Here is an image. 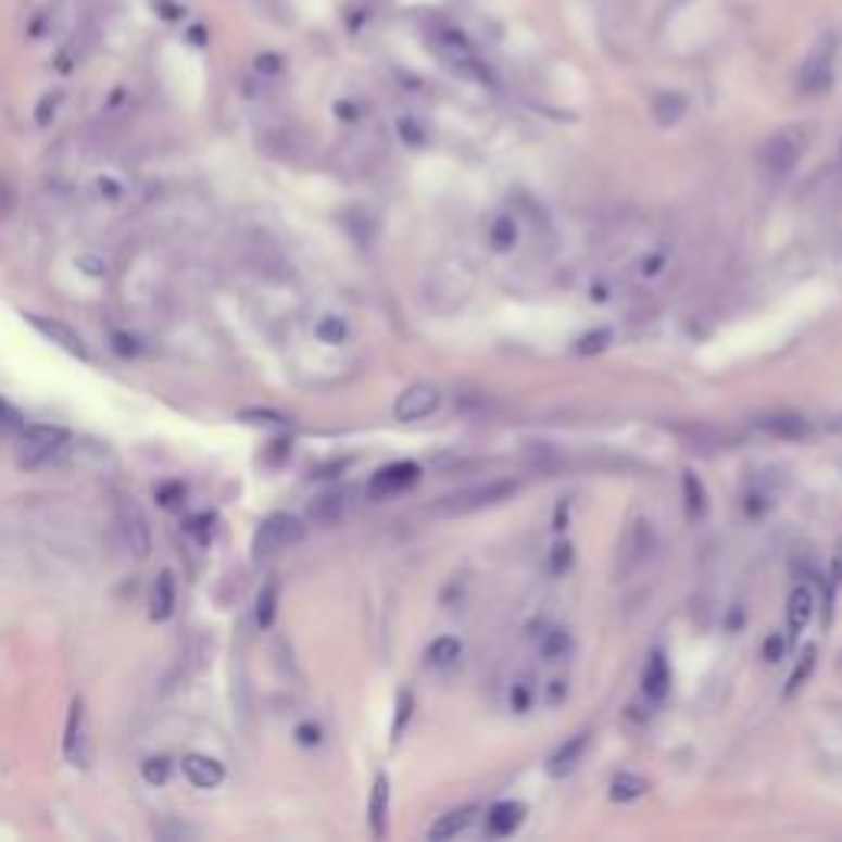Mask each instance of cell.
Returning a JSON list of instances; mask_svg holds the SVG:
<instances>
[{
    "instance_id": "1",
    "label": "cell",
    "mask_w": 842,
    "mask_h": 842,
    "mask_svg": "<svg viewBox=\"0 0 842 842\" xmlns=\"http://www.w3.org/2000/svg\"><path fill=\"white\" fill-rule=\"evenodd\" d=\"M428 50L451 70V73H457L461 79H470V83H488L491 79V73H488V66H485V60L477 56V50H474V43L461 34V30H454V27H435L431 34H428Z\"/></svg>"
},
{
    "instance_id": "2",
    "label": "cell",
    "mask_w": 842,
    "mask_h": 842,
    "mask_svg": "<svg viewBox=\"0 0 842 842\" xmlns=\"http://www.w3.org/2000/svg\"><path fill=\"white\" fill-rule=\"evenodd\" d=\"M306 527L300 517L287 514V511H277L271 517L261 520L257 533H254V543H251V553L254 560H271V556H280L284 550L297 546L303 540Z\"/></svg>"
},
{
    "instance_id": "3",
    "label": "cell",
    "mask_w": 842,
    "mask_h": 842,
    "mask_svg": "<svg viewBox=\"0 0 842 842\" xmlns=\"http://www.w3.org/2000/svg\"><path fill=\"white\" fill-rule=\"evenodd\" d=\"M809 149V129L803 126H783L761 146V165L770 175H787L800 165V159Z\"/></svg>"
},
{
    "instance_id": "4",
    "label": "cell",
    "mask_w": 842,
    "mask_h": 842,
    "mask_svg": "<svg viewBox=\"0 0 842 842\" xmlns=\"http://www.w3.org/2000/svg\"><path fill=\"white\" fill-rule=\"evenodd\" d=\"M66 428L60 425H24L21 428V448H17V464L27 470H37L43 464H50L63 444H66Z\"/></svg>"
},
{
    "instance_id": "5",
    "label": "cell",
    "mask_w": 842,
    "mask_h": 842,
    "mask_svg": "<svg viewBox=\"0 0 842 842\" xmlns=\"http://www.w3.org/2000/svg\"><path fill=\"white\" fill-rule=\"evenodd\" d=\"M115 524H118V537H123L126 550L139 560H146L152 553V530L149 520L142 514V507L133 498H118L115 501Z\"/></svg>"
},
{
    "instance_id": "6",
    "label": "cell",
    "mask_w": 842,
    "mask_h": 842,
    "mask_svg": "<svg viewBox=\"0 0 842 842\" xmlns=\"http://www.w3.org/2000/svg\"><path fill=\"white\" fill-rule=\"evenodd\" d=\"M658 550V533L652 527V520L639 517L629 524L626 537H623V546H619V576H632L636 569L645 566V560Z\"/></svg>"
},
{
    "instance_id": "7",
    "label": "cell",
    "mask_w": 842,
    "mask_h": 842,
    "mask_svg": "<svg viewBox=\"0 0 842 842\" xmlns=\"http://www.w3.org/2000/svg\"><path fill=\"white\" fill-rule=\"evenodd\" d=\"M422 480V467L415 461H395V464H386L373 474L369 480V498L373 501H389V498H399L405 491H412L415 485Z\"/></svg>"
},
{
    "instance_id": "8",
    "label": "cell",
    "mask_w": 842,
    "mask_h": 842,
    "mask_svg": "<svg viewBox=\"0 0 842 842\" xmlns=\"http://www.w3.org/2000/svg\"><path fill=\"white\" fill-rule=\"evenodd\" d=\"M63 754L73 767H89L92 761V744H89V714H86V701L76 698L70 704V717H66V734H63Z\"/></svg>"
},
{
    "instance_id": "9",
    "label": "cell",
    "mask_w": 842,
    "mask_h": 842,
    "mask_svg": "<svg viewBox=\"0 0 842 842\" xmlns=\"http://www.w3.org/2000/svg\"><path fill=\"white\" fill-rule=\"evenodd\" d=\"M514 491H517L514 480H494V485L470 488V491H461V494H454V498H444L441 511H444V514H467V511H480V507H491V504L507 501Z\"/></svg>"
},
{
    "instance_id": "10",
    "label": "cell",
    "mask_w": 842,
    "mask_h": 842,
    "mask_svg": "<svg viewBox=\"0 0 842 842\" xmlns=\"http://www.w3.org/2000/svg\"><path fill=\"white\" fill-rule=\"evenodd\" d=\"M438 405H441V392H438L435 386H428V382H415V386H409V389L395 399V409H392V412H395L399 422H422V418L435 415Z\"/></svg>"
},
{
    "instance_id": "11",
    "label": "cell",
    "mask_w": 842,
    "mask_h": 842,
    "mask_svg": "<svg viewBox=\"0 0 842 842\" xmlns=\"http://www.w3.org/2000/svg\"><path fill=\"white\" fill-rule=\"evenodd\" d=\"M796 86H800L803 96H822V92L832 86V50H826V47L813 50V53L800 63Z\"/></svg>"
},
{
    "instance_id": "12",
    "label": "cell",
    "mask_w": 842,
    "mask_h": 842,
    "mask_svg": "<svg viewBox=\"0 0 842 842\" xmlns=\"http://www.w3.org/2000/svg\"><path fill=\"white\" fill-rule=\"evenodd\" d=\"M27 319H30V326H34L40 336H47L50 342H56V345L66 349L70 355L89 359V349H86L83 336H79L73 326H66V323H60V319H50V316H37V313H27Z\"/></svg>"
},
{
    "instance_id": "13",
    "label": "cell",
    "mask_w": 842,
    "mask_h": 842,
    "mask_svg": "<svg viewBox=\"0 0 842 842\" xmlns=\"http://www.w3.org/2000/svg\"><path fill=\"white\" fill-rule=\"evenodd\" d=\"M175 603H178V592H175V573L172 569H162L152 582V595H149V619L152 623H165L172 619L175 613Z\"/></svg>"
},
{
    "instance_id": "14",
    "label": "cell",
    "mask_w": 842,
    "mask_h": 842,
    "mask_svg": "<svg viewBox=\"0 0 842 842\" xmlns=\"http://www.w3.org/2000/svg\"><path fill=\"white\" fill-rule=\"evenodd\" d=\"M181 770H185L188 783L198 787V790H214V787L224 783V764L214 761V757H204V754H188L181 761Z\"/></svg>"
},
{
    "instance_id": "15",
    "label": "cell",
    "mask_w": 842,
    "mask_h": 842,
    "mask_svg": "<svg viewBox=\"0 0 842 842\" xmlns=\"http://www.w3.org/2000/svg\"><path fill=\"white\" fill-rule=\"evenodd\" d=\"M754 428L770 435V438H803L809 435V422L796 412H770L754 418Z\"/></svg>"
},
{
    "instance_id": "16",
    "label": "cell",
    "mask_w": 842,
    "mask_h": 842,
    "mask_svg": "<svg viewBox=\"0 0 842 842\" xmlns=\"http://www.w3.org/2000/svg\"><path fill=\"white\" fill-rule=\"evenodd\" d=\"M816 616V595L809 586H796L787 599V626H790V636H800Z\"/></svg>"
},
{
    "instance_id": "17",
    "label": "cell",
    "mask_w": 842,
    "mask_h": 842,
    "mask_svg": "<svg viewBox=\"0 0 842 842\" xmlns=\"http://www.w3.org/2000/svg\"><path fill=\"white\" fill-rule=\"evenodd\" d=\"M306 517H310V524H316V527H336V524L345 517V494H342V491H329V494L313 498Z\"/></svg>"
},
{
    "instance_id": "18",
    "label": "cell",
    "mask_w": 842,
    "mask_h": 842,
    "mask_svg": "<svg viewBox=\"0 0 842 842\" xmlns=\"http://www.w3.org/2000/svg\"><path fill=\"white\" fill-rule=\"evenodd\" d=\"M524 816H527V806H524V803L504 800V803L491 806V813H488V832L498 835V839L514 835V829L524 822Z\"/></svg>"
},
{
    "instance_id": "19",
    "label": "cell",
    "mask_w": 842,
    "mask_h": 842,
    "mask_svg": "<svg viewBox=\"0 0 842 842\" xmlns=\"http://www.w3.org/2000/svg\"><path fill=\"white\" fill-rule=\"evenodd\" d=\"M668 688H671L668 662H665V655H662V652H655V655L645 662V671H642V691H645V698H652V701H665Z\"/></svg>"
},
{
    "instance_id": "20",
    "label": "cell",
    "mask_w": 842,
    "mask_h": 842,
    "mask_svg": "<svg viewBox=\"0 0 842 842\" xmlns=\"http://www.w3.org/2000/svg\"><path fill=\"white\" fill-rule=\"evenodd\" d=\"M474 813H477L474 806H461V809H451V813L438 816V822L428 829V839H431V842H444V839H454V835H461V832L470 826Z\"/></svg>"
},
{
    "instance_id": "21",
    "label": "cell",
    "mask_w": 842,
    "mask_h": 842,
    "mask_svg": "<svg viewBox=\"0 0 842 842\" xmlns=\"http://www.w3.org/2000/svg\"><path fill=\"white\" fill-rule=\"evenodd\" d=\"M582 754H586V734L569 738V741H566V744L550 757V764H546L550 777H566V774H573V770H576V764L582 761Z\"/></svg>"
},
{
    "instance_id": "22",
    "label": "cell",
    "mask_w": 842,
    "mask_h": 842,
    "mask_svg": "<svg viewBox=\"0 0 842 842\" xmlns=\"http://www.w3.org/2000/svg\"><path fill=\"white\" fill-rule=\"evenodd\" d=\"M369 826H373V835H376V839L386 835V826H389V777H376V783H373Z\"/></svg>"
},
{
    "instance_id": "23",
    "label": "cell",
    "mask_w": 842,
    "mask_h": 842,
    "mask_svg": "<svg viewBox=\"0 0 842 842\" xmlns=\"http://www.w3.org/2000/svg\"><path fill=\"white\" fill-rule=\"evenodd\" d=\"M688 112V99L681 92H658L652 99V115L658 126H675L681 123V115Z\"/></svg>"
},
{
    "instance_id": "24",
    "label": "cell",
    "mask_w": 842,
    "mask_h": 842,
    "mask_svg": "<svg viewBox=\"0 0 842 842\" xmlns=\"http://www.w3.org/2000/svg\"><path fill=\"white\" fill-rule=\"evenodd\" d=\"M645 793H649V783H645L639 774H629V770L616 774L613 783H609V796H613L616 803H636V800H642Z\"/></svg>"
},
{
    "instance_id": "25",
    "label": "cell",
    "mask_w": 842,
    "mask_h": 842,
    "mask_svg": "<svg viewBox=\"0 0 842 842\" xmlns=\"http://www.w3.org/2000/svg\"><path fill=\"white\" fill-rule=\"evenodd\" d=\"M464 655V645L454 636H441L428 645V665L431 668H454Z\"/></svg>"
},
{
    "instance_id": "26",
    "label": "cell",
    "mask_w": 842,
    "mask_h": 842,
    "mask_svg": "<svg viewBox=\"0 0 842 842\" xmlns=\"http://www.w3.org/2000/svg\"><path fill=\"white\" fill-rule=\"evenodd\" d=\"M488 240H491V248L494 251H514V244H517V221L511 217V214H501V217H494V224H491V230H488Z\"/></svg>"
},
{
    "instance_id": "27",
    "label": "cell",
    "mask_w": 842,
    "mask_h": 842,
    "mask_svg": "<svg viewBox=\"0 0 842 842\" xmlns=\"http://www.w3.org/2000/svg\"><path fill=\"white\" fill-rule=\"evenodd\" d=\"M569 649H573V639H569V632H566V629H550V632H543V636H540V655H543L546 662H560V658H566V655H569Z\"/></svg>"
},
{
    "instance_id": "28",
    "label": "cell",
    "mask_w": 842,
    "mask_h": 842,
    "mask_svg": "<svg viewBox=\"0 0 842 842\" xmlns=\"http://www.w3.org/2000/svg\"><path fill=\"white\" fill-rule=\"evenodd\" d=\"M277 599H280V589L277 582H267L257 595V626L261 629H271L274 619H277Z\"/></svg>"
},
{
    "instance_id": "29",
    "label": "cell",
    "mask_w": 842,
    "mask_h": 842,
    "mask_svg": "<svg viewBox=\"0 0 842 842\" xmlns=\"http://www.w3.org/2000/svg\"><path fill=\"white\" fill-rule=\"evenodd\" d=\"M684 507H688V514H691V517H701V514L707 511L704 485H701V480H698L691 470H684Z\"/></svg>"
},
{
    "instance_id": "30",
    "label": "cell",
    "mask_w": 842,
    "mask_h": 842,
    "mask_svg": "<svg viewBox=\"0 0 842 842\" xmlns=\"http://www.w3.org/2000/svg\"><path fill=\"white\" fill-rule=\"evenodd\" d=\"M813 668H816V649L813 645H806V652H803V658L796 662V668H793V675H790V681H787V698H793L806 681H809V675H813Z\"/></svg>"
},
{
    "instance_id": "31",
    "label": "cell",
    "mask_w": 842,
    "mask_h": 842,
    "mask_svg": "<svg viewBox=\"0 0 842 842\" xmlns=\"http://www.w3.org/2000/svg\"><path fill=\"white\" fill-rule=\"evenodd\" d=\"M316 336H319V342L339 345V342H345L349 326H345V319H342V316H323V319L316 323Z\"/></svg>"
},
{
    "instance_id": "32",
    "label": "cell",
    "mask_w": 842,
    "mask_h": 842,
    "mask_svg": "<svg viewBox=\"0 0 842 842\" xmlns=\"http://www.w3.org/2000/svg\"><path fill=\"white\" fill-rule=\"evenodd\" d=\"M774 501H777V494H774V491L751 488V491L744 494V511H747V517H764V514L774 507Z\"/></svg>"
},
{
    "instance_id": "33",
    "label": "cell",
    "mask_w": 842,
    "mask_h": 842,
    "mask_svg": "<svg viewBox=\"0 0 842 842\" xmlns=\"http://www.w3.org/2000/svg\"><path fill=\"white\" fill-rule=\"evenodd\" d=\"M609 342H613V332H609V329H599V332H589V336H582L576 349H579L582 355H586V352H603Z\"/></svg>"
},
{
    "instance_id": "34",
    "label": "cell",
    "mask_w": 842,
    "mask_h": 842,
    "mask_svg": "<svg viewBox=\"0 0 842 842\" xmlns=\"http://www.w3.org/2000/svg\"><path fill=\"white\" fill-rule=\"evenodd\" d=\"M412 717V694L409 691H402L399 694V714H395V725H392V738L399 741V734L405 731V720Z\"/></svg>"
},
{
    "instance_id": "35",
    "label": "cell",
    "mask_w": 842,
    "mask_h": 842,
    "mask_svg": "<svg viewBox=\"0 0 842 842\" xmlns=\"http://www.w3.org/2000/svg\"><path fill=\"white\" fill-rule=\"evenodd\" d=\"M240 418L251 422V425H287V418H284V415H277V412H261V409L240 412Z\"/></svg>"
},
{
    "instance_id": "36",
    "label": "cell",
    "mask_w": 842,
    "mask_h": 842,
    "mask_svg": "<svg viewBox=\"0 0 842 842\" xmlns=\"http://www.w3.org/2000/svg\"><path fill=\"white\" fill-rule=\"evenodd\" d=\"M142 774H146V780L149 783H165L168 780V764L162 761V757H152V761H146V767H142Z\"/></svg>"
},
{
    "instance_id": "37",
    "label": "cell",
    "mask_w": 842,
    "mask_h": 842,
    "mask_svg": "<svg viewBox=\"0 0 842 842\" xmlns=\"http://www.w3.org/2000/svg\"><path fill=\"white\" fill-rule=\"evenodd\" d=\"M0 428H4V431L24 428V418H21V412H17L11 402H4V399H0Z\"/></svg>"
},
{
    "instance_id": "38",
    "label": "cell",
    "mask_w": 842,
    "mask_h": 842,
    "mask_svg": "<svg viewBox=\"0 0 842 842\" xmlns=\"http://www.w3.org/2000/svg\"><path fill=\"white\" fill-rule=\"evenodd\" d=\"M819 761H822L829 770H839V774H842V741L832 744V747H826V751L819 747Z\"/></svg>"
},
{
    "instance_id": "39",
    "label": "cell",
    "mask_w": 842,
    "mask_h": 842,
    "mask_svg": "<svg viewBox=\"0 0 842 842\" xmlns=\"http://www.w3.org/2000/svg\"><path fill=\"white\" fill-rule=\"evenodd\" d=\"M569 563H573V546H569V543H566V546H556V550H553V560H550L553 573H563Z\"/></svg>"
},
{
    "instance_id": "40",
    "label": "cell",
    "mask_w": 842,
    "mask_h": 842,
    "mask_svg": "<svg viewBox=\"0 0 842 842\" xmlns=\"http://www.w3.org/2000/svg\"><path fill=\"white\" fill-rule=\"evenodd\" d=\"M783 652H787V642H783L780 636H770L767 645H764V658H767V662H780Z\"/></svg>"
},
{
    "instance_id": "41",
    "label": "cell",
    "mask_w": 842,
    "mask_h": 842,
    "mask_svg": "<svg viewBox=\"0 0 842 842\" xmlns=\"http://www.w3.org/2000/svg\"><path fill=\"white\" fill-rule=\"evenodd\" d=\"M566 694H569V684H566L563 678H553V681L546 684V701H550V704H560Z\"/></svg>"
},
{
    "instance_id": "42",
    "label": "cell",
    "mask_w": 842,
    "mask_h": 842,
    "mask_svg": "<svg viewBox=\"0 0 842 842\" xmlns=\"http://www.w3.org/2000/svg\"><path fill=\"white\" fill-rule=\"evenodd\" d=\"M511 704H514V711H527V704H530V688H527V684H517V688L511 691Z\"/></svg>"
},
{
    "instance_id": "43",
    "label": "cell",
    "mask_w": 842,
    "mask_h": 842,
    "mask_svg": "<svg viewBox=\"0 0 842 842\" xmlns=\"http://www.w3.org/2000/svg\"><path fill=\"white\" fill-rule=\"evenodd\" d=\"M662 267H665V254H649V257L642 261V274H645V277H655Z\"/></svg>"
},
{
    "instance_id": "44",
    "label": "cell",
    "mask_w": 842,
    "mask_h": 842,
    "mask_svg": "<svg viewBox=\"0 0 842 842\" xmlns=\"http://www.w3.org/2000/svg\"><path fill=\"white\" fill-rule=\"evenodd\" d=\"M297 738H300L303 744H319V728H310V725H306V728L297 731Z\"/></svg>"
},
{
    "instance_id": "45",
    "label": "cell",
    "mask_w": 842,
    "mask_h": 842,
    "mask_svg": "<svg viewBox=\"0 0 842 842\" xmlns=\"http://www.w3.org/2000/svg\"><path fill=\"white\" fill-rule=\"evenodd\" d=\"M839 159H842V152H839Z\"/></svg>"
}]
</instances>
